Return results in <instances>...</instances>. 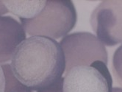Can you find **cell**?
Returning <instances> with one entry per match:
<instances>
[{
	"instance_id": "obj_10",
	"label": "cell",
	"mask_w": 122,
	"mask_h": 92,
	"mask_svg": "<svg viewBox=\"0 0 122 92\" xmlns=\"http://www.w3.org/2000/svg\"><path fill=\"white\" fill-rule=\"evenodd\" d=\"M63 77H61L52 85L46 87L44 88H42L38 91L37 92H63Z\"/></svg>"
},
{
	"instance_id": "obj_12",
	"label": "cell",
	"mask_w": 122,
	"mask_h": 92,
	"mask_svg": "<svg viewBox=\"0 0 122 92\" xmlns=\"http://www.w3.org/2000/svg\"><path fill=\"white\" fill-rule=\"evenodd\" d=\"M7 13L6 8L2 3V1H0V16H3L4 14Z\"/></svg>"
},
{
	"instance_id": "obj_3",
	"label": "cell",
	"mask_w": 122,
	"mask_h": 92,
	"mask_svg": "<svg viewBox=\"0 0 122 92\" xmlns=\"http://www.w3.org/2000/svg\"><path fill=\"white\" fill-rule=\"evenodd\" d=\"M66 59V72L76 66L91 65L97 61H108L104 45L93 34L79 32L68 34L60 41Z\"/></svg>"
},
{
	"instance_id": "obj_7",
	"label": "cell",
	"mask_w": 122,
	"mask_h": 92,
	"mask_svg": "<svg viewBox=\"0 0 122 92\" xmlns=\"http://www.w3.org/2000/svg\"><path fill=\"white\" fill-rule=\"evenodd\" d=\"M7 13H11L20 19H32L42 11L46 1H2Z\"/></svg>"
},
{
	"instance_id": "obj_5",
	"label": "cell",
	"mask_w": 122,
	"mask_h": 92,
	"mask_svg": "<svg viewBox=\"0 0 122 92\" xmlns=\"http://www.w3.org/2000/svg\"><path fill=\"white\" fill-rule=\"evenodd\" d=\"M90 23L104 45L122 44V1H102L93 10Z\"/></svg>"
},
{
	"instance_id": "obj_11",
	"label": "cell",
	"mask_w": 122,
	"mask_h": 92,
	"mask_svg": "<svg viewBox=\"0 0 122 92\" xmlns=\"http://www.w3.org/2000/svg\"><path fill=\"white\" fill-rule=\"evenodd\" d=\"M5 85V78L3 69L0 65V92H4Z\"/></svg>"
},
{
	"instance_id": "obj_1",
	"label": "cell",
	"mask_w": 122,
	"mask_h": 92,
	"mask_svg": "<svg viewBox=\"0 0 122 92\" xmlns=\"http://www.w3.org/2000/svg\"><path fill=\"white\" fill-rule=\"evenodd\" d=\"M14 76L32 91L48 87L63 77L66 59L57 41L30 36L16 48L11 59Z\"/></svg>"
},
{
	"instance_id": "obj_2",
	"label": "cell",
	"mask_w": 122,
	"mask_h": 92,
	"mask_svg": "<svg viewBox=\"0 0 122 92\" xmlns=\"http://www.w3.org/2000/svg\"><path fill=\"white\" fill-rule=\"evenodd\" d=\"M77 19L74 3L66 0H47L42 11L32 19H20L26 33L52 39L65 37L75 27Z\"/></svg>"
},
{
	"instance_id": "obj_6",
	"label": "cell",
	"mask_w": 122,
	"mask_h": 92,
	"mask_svg": "<svg viewBox=\"0 0 122 92\" xmlns=\"http://www.w3.org/2000/svg\"><path fill=\"white\" fill-rule=\"evenodd\" d=\"M26 38L21 24L10 15L0 16V63L10 61L16 48Z\"/></svg>"
},
{
	"instance_id": "obj_4",
	"label": "cell",
	"mask_w": 122,
	"mask_h": 92,
	"mask_svg": "<svg viewBox=\"0 0 122 92\" xmlns=\"http://www.w3.org/2000/svg\"><path fill=\"white\" fill-rule=\"evenodd\" d=\"M112 79L107 64L97 61L66 72L63 92H112Z\"/></svg>"
},
{
	"instance_id": "obj_9",
	"label": "cell",
	"mask_w": 122,
	"mask_h": 92,
	"mask_svg": "<svg viewBox=\"0 0 122 92\" xmlns=\"http://www.w3.org/2000/svg\"><path fill=\"white\" fill-rule=\"evenodd\" d=\"M112 69L116 79L122 84V45H121L113 54Z\"/></svg>"
},
{
	"instance_id": "obj_8",
	"label": "cell",
	"mask_w": 122,
	"mask_h": 92,
	"mask_svg": "<svg viewBox=\"0 0 122 92\" xmlns=\"http://www.w3.org/2000/svg\"><path fill=\"white\" fill-rule=\"evenodd\" d=\"M1 66L3 69L5 85L4 92H32V91L24 86L18 79H17L12 72L10 64H2Z\"/></svg>"
}]
</instances>
